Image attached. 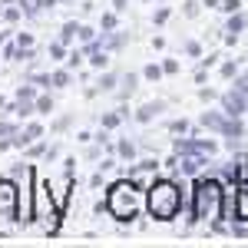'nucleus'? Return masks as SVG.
<instances>
[{"mask_svg": "<svg viewBox=\"0 0 248 248\" xmlns=\"http://www.w3.org/2000/svg\"><path fill=\"white\" fill-rule=\"evenodd\" d=\"M3 40H10V30H0V43H3Z\"/></svg>", "mask_w": 248, "mask_h": 248, "instance_id": "24", "label": "nucleus"}, {"mask_svg": "<svg viewBox=\"0 0 248 248\" xmlns=\"http://www.w3.org/2000/svg\"><path fill=\"white\" fill-rule=\"evenodd\" d=\"M99 23H103V30H113V27H116V14H103Z\"/></svg>", "mask_w": 248, "mask_h": 248, "instance_id": "20", "label": "nucleus"}, {"mask_svg": "<svg viewBox=\"0 0 248 248\" xmlns=\"http://www.w3.org/2000/svg\"><path fill=\"white\" fill-rule=\"evenodd\" d=\"M3 106H7V99H3V96H0V109H3Z\"/></svg>", "mask_w": 248, "mask_h": 248, "instance_id": "25", "label": "nucleus"}, {"mask_svg": "<svg viewBox=\"0 0 248 248\" xmlns=\"http://www.w3.org/2000/svg\"><path fill=\"white\" fill-rule=\"evenodd\" d=\"M0 17H3V7H0Z\"/></svg>", "mask_w": 248, "mask_h": 248, "instance_id": "27", "label": "nucleus"}, {"mask_svg": "<svg viewBox=\"0 0 248 248\" xmlns=\"http://www.w3.org/2000/svg\"><path fill=\"white\" fill-rule=\"evenodd\" d=\"M50 77H53V86H57V90H66V86L73 83V70H70V66H60V70H53Z\"/></svg>", "mask_w": 248, "mask_h": 248, "instance_id": "7", "label": "nucleus"}, {"mask_svg": "<svg viewBox=\"0 0 248 248\" xmlns=\"http://www.w3.org/2000/svg\"><path fill=\"white\" fill-rule=\"evenodd\" d=\"M27 79H30L37 90H46V86H53V77H50V73H30Z\"/></svg>", "mask_w": 248, "mask_h": 248, "instance_id": "11", "label": "nucleus"}, {"mask_svg": "<svg viewBox=\"0 0 248 248\" xmlns=\"http://www.w3.org/2000/svg\"><path fill=\"white\" fill-rule=\"evenodd\" d=\"M33 106H37L40 116H50V113H53V96H37V99H33Z\"/></svg>", "mask_w": 248, "mask_h": 248, "instance_id": "10", "label": "nucleus"}, {"mask_svg": "<svg viewBox=\"0 0 248 248\" xmlns=\"http://www.w3.org/2000/svg\"><path fill=\"white\" fill-rule=\"evenodd\" d=\"M0 3H14V0H0Z\"/></svg>", "mask_w": 248, "mask_h": 248, "instance_id": "26", "label": "nucleus"}, {"mask_svg": "<svg viewBox=\"0 0 248 248\" xmlns=\"http://www.w3.org/2000/svg\"><path fill=\"white\" fill-rule=\"evenodd\" d=\"M99 90H103V93L116 90V77H113V73H103V79H99Z\"/></svg>", "mask_w": 248, "mask_h": 248, "instance_id": "15", "label": "nucleus"}, {"mask_svg": "<svg viewBox=\"0 0 248 248\" xmlns=\"http://www.w3.org/2000/svg\"><path fill=\"white\" fill-rule=\"evenodd\" d=\"M106 212L119 218V222H133L136 215H139V189H136L133 182H116L106 189Z\"/></svg>", "mask_w": 248, "mask_h": 248, "instance_id": "3", "label": "nucleus"}, {"mask_svg": "<svg viewBox=\"0 0 248 248\" xmlns=\"http://www.w3.org/2000/svg\"><path fill=\"white\" fill-rule=\"evenodd\" d=\"M17 46H23V50H27V46H33V33H27V30H23V33H17Z\"/></svg>", "mask_w": 248, "mask_h": 248, "instance_id": "17", "label": "nucleus"}, {"mask_svg": "<svg viewBox=\"0 0 248 248\" xmlns=\"http://www.w3.org/2000/svg\"><path fill=\"white\" fill-rule=\"evenodd\" d=\"M77 37H79V23H77V20H66V23L60 27V40H63V43L70 46V43H73Z\"/></svg>", "mask_w": 248, "mask_h": 248, "instance_id": "8", "label": "nucleus"}, {"mask_svg": "<svg viewBox=\"0 0 248 248\" xmlns=\"http://www.w3.org/2000/svg\"><path fill=\"white\" fill-rule=\"evenodd\" d=\"M73 126V113H66V116H60L57 123H53V133H66Z\"/></svg>", "mask_w": 248, "mask_h": 248, "instance_id": "13", "label": "nucleus"}, {"mask_svg": "<svg viewBox=\"0 0 248 248\" xmlns=\"http://www.w3.org/2000/svg\"><path fill=\"white\" fill-rule=\"evenodd\" d=\"M43 133H46V129H43V123H30V126L17 129V136L10 139V146H14V149H27V146H30V142H37Z\"/></svg>", "mask_w": 248, "mask_h": 248, "instance_id": "6", "label": "nucleus"}, {"mask_svg": "<svg viewBox=\"0 0 248 248\" xmlns=\"http://www.w3.org/2000/svg\"><path fill=\"white\" fill-rule=\"evenodd\" d=\"M218 202H222L218 182H199V186H195V215H199V218L218 215Z\"/></svg>", "mask_w": 248, "mask_h": 248, "instance_id": "5", "label": "nucleus"}, {"mask_svg": "<svg viewBox=\"0 0 248 248\" xmlns=\"http://www.w3.org/2000/svg\"><path fill=\"white\" fill-rule=\"evenodd\" d=\"M238 215H242V218H248V195L242 199V209H238Z\"/></svg>", "mask_w": 248, "mask_h": 248, "instance_id": "22", "label": "nucleus"}, {"mask_svg": "<svg viewBox=\"0 0 248 248\" xmlns=\"http://www.w3.org/2000/svg\"><path fill=\"white\" fill-rule=\"evenodd\" d=\"M79 63H83V53H79V50H70V53H66V66H70V70H77Z\"/></svg>", "mask_w": 248, "mask_h": 248, "instance_id": "16", "label": "nucleus"}, {"mask_svg": "<svg viewBox=\"0 0 248 248\" xmlns=\"http://www.w3.org/2000/svg\"><path fill=\"white\" fill-rule=\"evenodd\" d=\"M113 7H116V10H123V7H126V0H113Z\"/></svg>", "mask_w": 248, "mask_h": 248, "instance_id": "23", "label": "nucleus"}, {"mask_svg": "<svg viewBox=\"0 0 248 248\" xmlns=\"http://www.w3.org/2000/svg\"><path fill=\"white\" fill-rule=\"evenodd\" d=\"M159 109H162V103H149V106H142V109H139V119L146 123V119H153Z\"/></svg>", "mask_w": 248, "mask_h": 248, "instance_id": "14", "label": "nucleus"}, {"mask_svg": "<svg viewBox=\"0 0 248 248\" xmlns=\"http://www.w3.org/2000/svg\"><path fill=\"white\" fill-rule=\"evenodd\" d=\"M86 53H90V66H93V70H103V66H106V63H109V57H106V53H103V50H99V46H90V50H86Z\"/></svg>", "mask_w": 248, "mask_h": 248, "instance_id": "9", "label": "nucleus"}, {"mask_svg": "<svg viewBox=\"0 0 248 248\" xmlns=\"http://www.w3.org/2000/svg\"><path fill=\"white\" fill-rule=\"evenodd\" d=\"M3 17H7V23H17V20H20V10L14 7V3H7V10H3Z\"/></svg>", "mask_w": 248, "mask_h": 248, "instance_id": "19", "label": "nucleus"}, {"mask_svg": "<svg viewBox=\"0 0 248 248\" xmlns=\"http://www.w3.org/2000/svg\"><path fill=\"white\" fill-rule=\"evenodd\" d=\"M146 77H149V79H159V66H146Z\"/></svg>", "mask_w": 248, "mask_h": 248, "instance_id": "21", "label": "nucleus"}, {"mask_svg": "<svg viewBox=\"0 0 248 248\" xmlns=\"http://www.w3.org/2000/svg\"><path fill=\"white\" fill-rule=\"evenodd\" d=\"M46 149H50V146H46V142H30V146H27V155H30V159H37V155H46Z\"/></svg>", "mask_w": 248, "mask_h": 248, "instance_id": "12", "label": "nucleus"}, {"mask_svg": "<svg viewBox=\"0 0 248 248\" xmlns=\"http://www.w3.org/2000/svg\"><path fill=\"white\" fill-rule=\"evenodd\" d=\"M17 222L20 225V195H17V179L0 175V232H7Z\"/></svg>", "mask_w": 248, "mask_h": 248, "instance_id": "4", "label": "nucleus"}, {"mask_svg": "<svg viewBox=\"0 0 248 248\" xmlns=\"http://www.w3.org/2000/svg\"><path fill=\"white\" fill-rule=\"evenodd\" d=\"M146 209H149V215L155 222H172L179 215V209H182V195L175 189V182H169V179L153 182L149 192H146Z\"/></svg>", "mask_w": 248, "mask_h": 248, "instance_id": "1", "label": "nucleus"}, {"mask_svg": "<svg viewBox=\"0 0 248 248\" xmlns=\"http://www.w3.org/2000/svg\"><path fill=\"white\" fill-rule=\"evenodd\" d=\"M136 90V77H126L123 79V86H119V96H129Z\"/></svg>", "mask_w": 248, "mask_h": 248, "instance_id": "18", "label": "nucleus"}, {"mask_svg": "<svg viewBox=\"0 0 248 248\" xmlns=\"http://www.w3.org/2000/svg\"><path fill=\"white\" fill-rule=\"evenodd\" d=\"M60 215H63V209L57 205V199H53V192H50V182L37 172V175H33V222H37L46 235H57Z\"/></svg>", "mask_w": 248, "mask_h": 248, "instance_id": "2", "label": "nucleus"}]
</instances>
